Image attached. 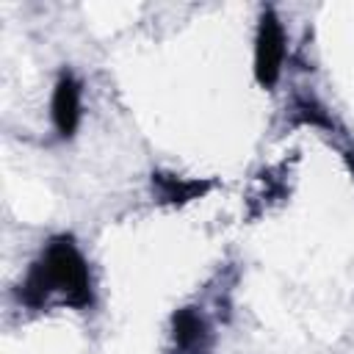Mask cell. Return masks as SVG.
<instances>
[{
	"mask_svg": "<svg viewBox=\"0 0 354 354\" xmlns=\"http://www.w3.org/2000/svg\"><path fill=\"white\" fill-rule=\"evenodd\" d=\"M285 53H288V36L282 28V19L274 6H263L257 17V33H254V61L252 72L260 88L271 91L279 83L282 66H285Z\"/></svg>",
	"mask_w": 354,
	"mask_h": 354,
	"instance_id": "2",
	"label": "cell"
},
{
	"mask_svg": "<svg viewBox=\"0 0 354 354\" xmlns=\"http://www.w3.org/2000/svg\"><path fill=\"white\" fill-rule=\"evenodd\" d=\"M169 335L171 354H213V326L196 304H183L171 313Z\"/></svg>",
	"mask_w": 354,
	"mask_h": 354,
	"instance_id": "3",
	"label": "cell"
},
{
	"mask_svg": "<svg viewBox=\"0 0 354 354\" xmlns=\"http://www.w3.org/2000/svg\"><path fill=\"white\" fill-rule=\"evenodd\" d=\"M80 108H83V83L72 69H61L53 86V100H50V116L58 138L69 141L77 133Z\"/></svg>",
	"mask_w": 354,
	"mask_h": 354,
	"instance_id": "4",
	"label": "cell"
},
{
	"mask_svg": "<svg viewBox=\"0 0 354 354\" xmlns=\"http://www.w3.org/2000/svg\"><path fill=\"white\" fill-rule=\"evenodd\" d=\"M149 185H152V194L158 196V202H163V205H185V202H194V199H202L205 194H210L216 180L180 177V174L158 169V171L149 174Z\"/></svg>",
	"mask_w": 354,
	"mask_h": 354,
	"instance_id": "5",
	"label": "cell"
},
{
	"mask_svg": "<svg viewBox=\"0 0 354 354\" xmlns=\"http://www.w3.org/2000/svg\"><path fill=\"white\" fill-rule=\"evenodd\" d=\"M14 296L28 310H47L53 304L72 310L94 307L91 266L72 232L47 238V243L19 279Z\"/></svg>",
	"mask_w": 354,
	"mask_h": 354,
	"instance_id": "1",
	"label": "cell"
},
{
	"mask_svg": "<svg viewBox=\"0 0 354 354\" xmlns=\"http://www.w3.org/2000/svg\"><path fill=\"white\" fill-rule=\"evenodd\" d=\"M346 160H348V166H351V171H354V160H351V158H346Z\"/></svg>",
	"mask_w": 354,
	"mask_h": 354,
	"instance_id": "6",
	"label": "cell"
}]
</instances>
